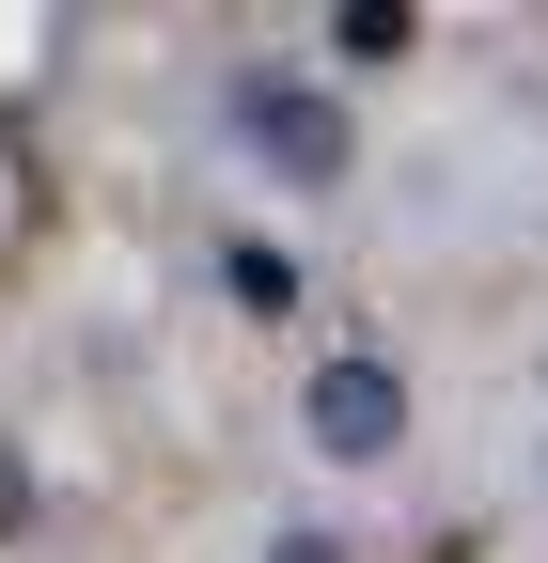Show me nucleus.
I'll return each mask as SVG.
<instances>
[{"label": "nucleus", "instance_id": "obj_1", "mask_svg": "<svg viewBox=\"0 0 548 563\" xmlns=\"http://www.w3.org/2000/svg\"><path fill=\"white\" fill-rule=\"evenodd\" d=\"M220 125H235V157H266L283 188H346V173H361V125H346V95H314L298 63H235Z\"/></svg>", "mask_w": 548, "mask_h": 563}, {"label": "nucleus", "instance_id": "obj_2", "mask_svg": "<svg viewBox=\"0 0 548 563\" xmlns=\"http://www.w3.org/2000/svg\"><path fill=\"white\" fill-rule=\"evenodd\" d=\"M298 439H314L329 470H392V454H407V376L376 361V344H329V361L298 376Z\"/></svg>", "mask_w": 548, "mask_h": 563}, {"label": "nucleus", "instance_id": "obj_3", "mask_svg": "<svg viewBox=\"0 0 548 563\" xmlns=\"http://www.w3.org/2000/svg\"><path fill=\"white\" fill-rule=\"evenodd\" d=\"M329 47H346V63H392V47H407V0H346V16H329Z\"/></svg>", "mask_w": 548, "mask_h": 563}, {"label": "nucleus", "instance_id": "obj_4", "mask_svg": "<svg viewBox=\"0 0 548 563\" xmlns=\"http://www.w3.org/2000/svg\"><path fill=\"white\" fill-rule=\"evenodd\" d=\"M220 282H235V298H251V313H283V298H298V266H283V251H251V235L220 251Z\"/></svg>", "mask_w": 548, "mask_h": 563}, {"label": "nucleus", "instance_id": "obj_5", "mask_svg": "<svg viewBox=\"0 0 548 563\" xmlns=\"http://www.w3.org/2000/svg\"><path fill=\"white\" fill-rule=\"evenodd\" d=\"M266 563H361V548H346V532H314V517H298V532H266Z\"/></svg>", "mask_w": 548, "mask_h": 563}]
</instances>
